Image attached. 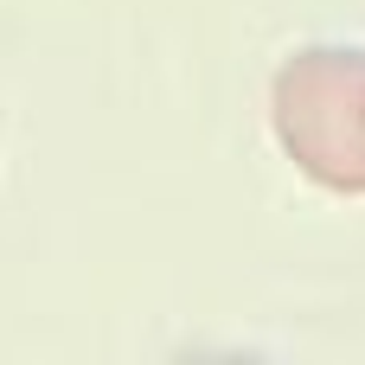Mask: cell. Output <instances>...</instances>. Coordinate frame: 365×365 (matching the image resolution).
<instances>
[{
    "label": "cell",
    "instance_id": "obj_1",
    "mask_svg": "<svg viewBox=\"0 0 365 365\" xmlns=\"http://www.w3.org/2000/svg\"><path fill=\"white\" fill-rule=\"evenodd\" d=\"M269 135L289 167L340 199H365V51L302 45L269 77Z\"/></svg>",
    "mask_w": 365,
    "mask_h": 365
}]
</instances>
